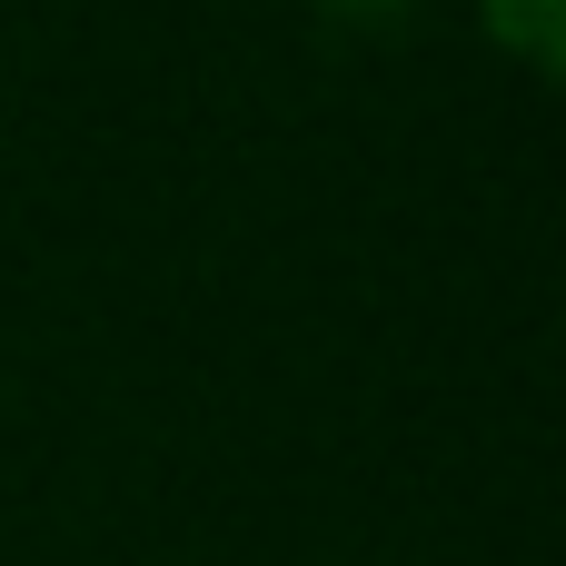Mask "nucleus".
<instances>
[{
  "instance_id": "nucleus-1",
  "label": "nucleus",
  "mask_w": 566,
  "mask_h": 566,
  "mask_svg": "<svg viewBox=\"0 0 566 566\" xmlns=\"http://www.w3.org/2000/svg\"><path fill=\"white\" fill-rule=\"evenodd\" d=\"M488 40L517 50L527 70H557V40H566V0H478Z\"/></svg>"
}]
</instances>
